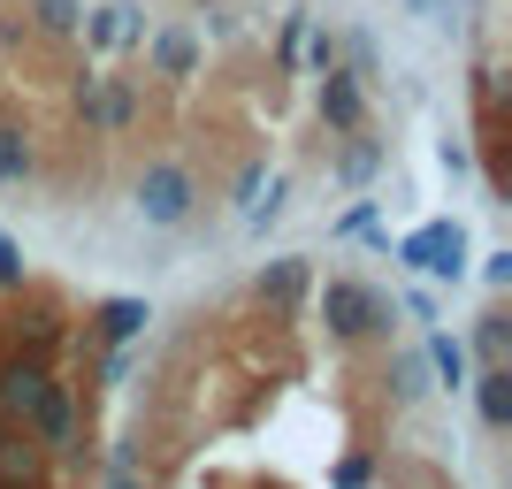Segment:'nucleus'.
Segmentation results:
<instances>
[{"mask_svg": "<svg viewBox=\"0 0 512 489\" xmlns=\"http://www.w3.org/2000/svg\"><path fill=\"white\" fill-rule=\"evenodd\" d=\"M85 16V0H31V23H39V39H69Z\"/></svg>", "mask_w": 512, "mask_h": 489, "instance_id": "19", "label": "nucleus"}, {"mask_svg": "<svg viewBox=\"0 0 512 489\" xmlns=\"http://www.w3.org/2000/svg\"><path fill=\"white\" fill-rule=\"evenodd\" d=\"M107 489H153V482H146V467H115V482H107Z\"/></svg>", "mask_w": 512, "mask_h": 489, "instance_id": "25", "label": "nucleus"}, {"mask_svg": "<svg viewBox=\"0 0 512 489\" xmlns=\"http://www.w3.org/2000/svg\"><path fill=\"white\" fill-rule=\"evenodd\" d=\"M421 390H428V360H421V352H398V360H390V398L413 405Z\"/></svg>", "mask_w": 512, "mask_h": 489, "instance_id": "20", "label": "nucleus"}, {"mask_svg": "<svg viewBox=\"0 0 512 489\" xmlns=\"http://www.w3.org/2000/svg\"><path fill=\"white\" fill-rule=\"evenodd\" d=\"M421 360H428V375H436V383H451V390H467V375H474V360H467V337H451V329H428Z\"/></svg>", "mask_w": 512, "mask_h": 489, "instance_id": "15", "label": "nucleus"}, {"mask_svg": "<svg viewBox=\"0 0 512 489\" xmlns=\"http://www.w3.org/2000/svg\"><path fill=\"white\" fill-rule=\"evenodd\" d=\"M413 8H421V16H444V0H413Z\"/></svg>", "mask_w": 512, "mask_h": 489, "instance_id": "26", "label": "nucleus"}, {"mask_svg": "<svg viewBox=\"0 0 512 489\" xmlns=\"http://www.w3.org/2000/svg\"><path fill=\"white\" fill-rule=\"evenodd\" d=\"M337 489H367V459H344V467H337Z\"/></svg>", "mask_w": 512, "mask_h": 489, "instance_id": "24", "label": "nucleus"}, {"mask_svg": "<svg viewBox=\"0 0 512 489\" xmlns=\"http://www.w3.org/2000/svg\"><path fill=\"white\" fill-rule=\"evenodd\" d=\"M398 260L421 268V276H436V283H459L467 276V230L459 222H421L413 237H398Z\"/></svg>", "mask_w": 512, "mask_h": 489, "instance_id": "4", "label": "nucleus"}, {"mask_svg": "<svg viewBox=\"0 0 512 489\" xmlns=\"http://www.w3.org/2000/svg\"><path fill=\"white\" fill-rule=\"evenodd\" d=\"M482 283H490V291H505V283H512V253H490V260H482Z\"/></svg>", "mask_w": 512, "mask_h": 489, "instance_id": "23", "label": "nucleus"}, {"mask_svg": "<svg viewBox=\"0 0 512 489\" xmlns=\"http://www.w3.org/2000/svg\"><path fill=\"white\" fill-rule=\"evenodd\" d=\"M314 107H321V123L337 130V138L367 130V77H352L344 62H329V69H321V92H314Z\"/></svg>", "mask_w": 512, "mask_h": 489, "instance_id": "6", "label": "nucleus"}, {"mask_svg": "<svg viewBox=\"0 0 512 489\" xmlns=\"http://www.w3.org/2000/svg\"><path fill=\"white\" fill-rule=\"evenodd\" d=\"M467 360L474 367H512V314H505V306H482V314H474Z\"/></svg>", "mask_w": 512, "mask_h": 489, "instance_id": "12", "label": "nucleus"}, {"mask_svg": "<svg viewBox=\"0 0 512 489\" xmlns=\"http://www.w3.org/2000/svg\"><path fill=\"white\" fill-rule=\"evenodd\" d=\"M31 436H39L46 451H54V467H92V444H85V413H77V383H62V375H54V383H46V398H39V413H31Z\"/></svg>", "mask_w": 512, "mask_h": 489, "instance_id": "3", "label": "nucleus"}, {"mask_svg": "<svg viewBox=\"0 0 512 489\" xmlns=\"http://www.w3.org/2000/svg\"><path fill=\"white\" fill-rule=\"evenodd\" d=\"M77 31H85L92 46H138V39H146V23L130 16L123 0H107V8H92V16H77Z\"/></svg>", "mask_w": 512, "mask_h": 489, "instance_id": "16", "label": "nucleus"}, {"mask_svg": "<svg viewBox=\"0 0 512 489\" xmlns=\"http://www.w3.org/2000/svg\"><path fill=\"white\" fill-rule=\"evenodd\" d=\"M54 344H62V314H54V306H31V321H16V344H8V352H31V360H54Z\"/></svg>", "mask_w": 512, "mask_h": 489, "instance_id": "17", "label": "nucleus"}, {"mask_svg": "<svg viewBox=\"0 0 512 489\" xmlns=\"http://www.w3.org/2000/svg\"><path fill=\"white\" fill-rule=\"evenodd\" d=\"M138 115H146L138 77H100V123H92V138H130V130H138Z\"/></svg>", "mask_w": 512, "mask_h": 489, "instance_id": "9", "label": "nucleus"}, {"mask_svg": "<svg viewBox=\"0 0 512 489\" xmlns=\"http://www.w3.org/2000/svg\"><path fill=\"white\" fill-rule=\"evenodd\" d=\"M130 207L146 230H184L199 214V169L192 161H146L138 184H130Z\"/></svg>", "mask_w": 512, "mask_h": 489, "instance_id": "2", "label": "nucleus"}, {"mask_svg": "<svg viewBox=\"0 0 512 489\" xmlns=\"http://www.w3.org/2000/svg\"><path fill=\"white\" fill-rule=\"evenodd\" d=\"M130 367H138V360H130V344H107V352H100V383H130Z\"/></svg>", "mask_w": 512, "mask_h": 489, "instance_id": "22", "label": "nucleus"}, {"mask_svg": "<svg viewBox=\"0 0 512 489\" xmlns=\"http://www.w3.org/2000/svg\"><path fill=\"white\" fill-rule=\"evenodd\" d=\"M0 428H8V421H0Z\"/></svg>", "mask_w": 512, "mask_h": 489, "instance_id": "27", "label": "nucleus"}, {"mask_svg": "<svg viewBox=\"0 0 512 489\" xmlns=\"http://www.w3.org/2000/svg\"><path fill=\"white\" fill-rule=\"evenodd\" d=\"M54 474H62L54 451H46L23 421L0 428V489H54Z\"/></svg>", "mask_w": 512, "mask_h": 489, "instance_id": "5", "label": "nucleus"}, {"mask_svg": "<svg viewBox=\"0 0 512 489\" xmlns=\"http://www.w3.org/2000/svg\"><path fill=\"white\" fill-rule=\"evenodd\" d=\"M146 298H100V306H92V337L100 344H138L146 337Z\"/></svg>", "mask_w": 512, "mask_h": 489, "instance_id": "13", "label": "nucleus"}, {"mask_svg": "<svg viewBox=\"0 0 512 489\" xmlns=\"http://www.w3.org/2000/svg\"><path fill=\"white\" fill-rule=\"evenodd\" d=\"M306 291H314V268H306L299 253H291V260H268V268L253 276V298L268 306V314H283V321L306 306Z\"/></svg>", "mask_w": 512, "mask_h": 489, "instance_id": "8", "label": "nucleus"}, {"mask_svg": "<svg viewBox=\"0 0 512 489\" xmlns=\"http://www.w3.org/2000/svg\"><path fill=\"white\" fill-rule=\"evenodd\" d=\"M54 383V367L31 360V352H0V421H31Z\"/></svg>", "mask_w": 512, "mask_h": 489, "instance_id": "7", "label": "nucleus"}, {"mask_svg": "<svg viewBox=\"0 0 512 489\" xmlns=\"http://www.w3.org/2000/svg\"><path fill=\"white\" fill-rule=\"evenodd\" d=\"M467 390H474L482 428H490V436H505V428H512V367H474Z\"/></svg>", "mask_w": 512, "mask_h": 489, "instance_id": "10", "label": "nucleus"}, {"mask_svg": "<svg viewBox=\"0 0 512 489\" xmlns=\"http://www.w3.org/2000/svg\"><path fill=\"white\" fill-rule=\"evenodd\" d=\"M0 291H31V268H23L16 237H0Z\"/></svg>", "mask_w": 512, "mask_h": 489, "instance_id": "21", "label": "nucleus"}, {"mask_svg": "<svg viewBox=\"0 0 512 489\" xmlns=\"http://www.w3.org/2000/svg\"><path fill=\"white\" fill-rule=\"evenodd\" d=\"M31 176H39V138L0 115V184L16 192V184H31Z\"/></svg>", "mask_w": 512, "mask_h": 489, "instance_id": "14", "label": "nucleus"}, {"mask_svg": "<svg viewBox=\"0 0 512 489\" xmlns=\"http://www.w3.org/2000/svg\"><path fill=\"white\" fill-rule=\"evenodd\" d=\"M314 306H321V329H329L337 344L390 337V321H398V298H383L375 283H360V276H329L314 291Z\"/></svg>", "mask_w": 512, "mask_h": 489, "instance_id": "1", "label": "nucleus"}, {"mask_svg": "<svg viewBox=\"0 0 512 489\" xmlns=\"http://www.w3.org/2000/svg\"><path fill=\"white\" fill-rule=\"evenodd\" d=\"M199 54H207V46H199V31H184V23L146 39V69H153V77H192Z\"/></svg>", "mask_w": 512, "mask_h": 489, "instance_id": "11", "label": "nucleus"}, {"mask_svg": "<svg viewBox=\"0 0 512 489\" xmlns=\"http://www.w3.org/2000/svg\"><path fill=\"white\" fill-rule=\"evenodd\" d=\"M375 161H383V146H375L367 130H352V146L337 153V184H367V176H375Z\"/></svg>", "mask_w": 512, "mask_h": 489, "instance_id": "18", "label": "nucleus"}]
</instances>
